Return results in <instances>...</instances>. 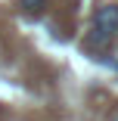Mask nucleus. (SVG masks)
I'll list each match as a JSON object with an SVG mask.
<instances>
[{
	"instance_id": "f257e3e1",
	"label": "nucleus",
	"mask_w": 118,
	"mask_h": 121,
	"mask_svg": "<svg viewBox=\"0 0 118 121\" xmlns=\"http://www.w3.org/2000/svg\"><path fill=\"white\" fill-rule=\"evenodd\" d=\"M93 31H103L109 37L118 34V3H106L93 13Z\"/></svg>"
},
{
	"instance_id": "f03ea898",
	"label": "nucleus",
	"mask_w": 118,
	"mask_h": 121,
	"mask_svg": "<svg viewBox=\"0 0 118 121\" xmlns=\"http://www.w3.org/2000/svg\"><path fill=\"white\" fill-rule=\"evenodd\" d=\"M19 9L25 16H37V13L47 9V0H19Z\"/></svg>"
},
{
	"instance_id": "7ed1b4c3",
	"label": "nucleus",
	"mask_w": 118,
	"mask_h": 121,
	"mask_svg": "<svg viewBox=\"0 0 118 121\" xmlns=\"http://www.w3.org/2000/svg\"><path fill=\"white\" fill-rule=\"evenodd\" d=\"M115 121H118V115H115Z\"/></svg>"
}]
</instances>
